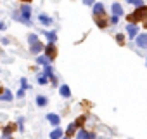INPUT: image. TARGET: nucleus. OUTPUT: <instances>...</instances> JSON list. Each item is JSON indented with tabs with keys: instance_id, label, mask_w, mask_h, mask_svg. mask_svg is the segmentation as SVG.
I'll list each match as a JSON object with an SVG mask.
<instances>
[{
	"instance_id": "1a4fd4ad",
	"label": "nucleus",
	"mask_w": 147,
	"mask_h": 139,
	"mask_svg": "<svg viewBox=\"0 0 147 139\" xmlns=\"http://www.w3.org/2000/svg\"><path fill=\"white\" fill-rule=\"evenodd\" d=\"M76 139H95V134L94 132H87L85 129H80L78 134H76Z\"/></svg>"
},
{
	"instance_id": "c85d7f7f",
	"label": "nucleus",
	"mask_w": 147,
	"mask_h": 139,
	"mask_svg": "<svg viewBox=\"0 0 147 139\" xmlns=\"http://www.w3.org/2000/svg\"><path fill=\"white\" fill-rule=\"evenodd\" d=\"M18 97H24V89H21V91L18 92Z\"/></svg>"
},
{
	"instance_id": "4be33fe9",
	"label": "nucleus",
	"mask_w": 147,
	"mask_h": 139,
	"mask_svg": "<svg viewBox=\"0 0 147 139\" xmlns=\"http://www.w3.org/2000/svg\"><path fill=\"white\" fill-rule=\"evenodd\" d=\"M50 75H54V72H52V66H45V77H50Z\"/></svg>"
},
{
	"instance_id": "0eeeda50",
	"label": "nucleus",
	"mask_w": 147,
	"mask_h": 139,
	"mask_svg": "<svg viewBox=\"0 0 147 139\" xmlns=\"http://www.w3.org/2000/svg\"><path fill=\"white\" fill-rule=\"evenodd\" d=\"M111 14H114V16H123L125 14V11H123V5L121 4H118V2H114L113 5H111Z\"/></svg>"
},
{
	"instance_id": "7ed1b4c3",
	"label": "nucleus",
	"mask_w": 147,
	"mask_h": 139,
	"mask_svg": "<svg viewBox=\"0 0 147 139\" xmlns=\"http://www.w3.org/2000/svg\"><path fill=\"white\" fill-rule=\"evenodd\" d=\"M135 45L138 49H147V33H138L135 37Z\"/></svg>"
},
{
	"instance_id": "412c9836",
	"label": "nucleus",
	"mask_w": 147,
	"mask_h": 139,
	"mask_svg": "<svg viewBox=\"0 0 147 139\" xmlns=\"http://www.w3.org/2000/svg\"><path fill=\"white\" fill-rule=\"evenodd\" d=\"M76 129H78V127H76V123H71V125L67 127V130H66V134H67V136H71V134H73V132H75Z\"/></svg>"
},
{
	"instance_id": "a211bd4d",
	"label": "nucleus",
	"mask_w": 147,
	"mask_h": 139,
	"mask_svg": "<svg viewBox=\"0 0 147 139\" xmlns=\"http://www.w3.org/2000/svg\"><path fill=\"white\" fill-rule=\"evenodd\" d=\"M36 104H38V106H45V104H47V97H45V96H38V97H36Z\"/></svg>"
},
{
	"instance_id": "f03ea898",
	"label": "nucleus",
	"mask_w": 147,
	"mask_h": 139,
	"mask_svg": "<svg viewBox=\"0 0 147 139\" xmlns=\"http://www.w3.org/2000/svg\"><path fill=\"white\" fill-rule=\"evenodd\" d=\"M28 40H30V50H31V54H38V52H42V50H45V47H43V44L38 40V37L35 35V33H31L30 37H28Z\"/></svg>"
},
{
	"instance_id": "39448f33",
	"label": "nucleus",
	"mask_w": 147,
	"mask_h": 139,
	"mask_svg": "<svg viewBox=\"0 0 147 139\" xmlns=\"http://www.w3.org/2000/svg\"><path fill=\"white\" fill-rule=\"evenodd\" d=\"M126 31H128V37L135 40V37L138 35V25H135V23H128V25H126Z\"/></svg>"
},
{
	"instance_id": "4468645a",
	"label": "nucleus",
	"mask_w": 147,
	"mask_h": 139,
	"mask_svg": "<svg viewBox=\"0 0 147 139\" xmlns=\"http://www.w3.org/2000/svg\"><path fill=\"white\" fill-rule=\"evenodd\" d=\"M61 137H62V130H61L59 127L50 132V139H61Z\"/></svg>"
},
{
	"instance_id": "20e7f679",
	"label": "nucleus",
	"mask_w": 147,
	"mask_h": 139,
	"mask_svg": "<svg viewBox=\"0 0 147 139\" xmlns=\"http://www.w3.org/2000/svg\"><path fill=\"white\" fill-rule=\"evenodd\" d=\"M94 21H95V25H97L100 30H106V28H107V25H109V19H107L106 16H95V18H94Z\"/></svg>"
},
{
	"instance_id": "f257e3e1",
	"label": "nucleus",
	"mask_w": 147,
	"mask_h": 139,
	"mask_svg": "<svg viewBox=\"0 0 147 139\" xmlns=\"http://www.w3.org/2000/svg\"><path fill=\"white\" fill-rule=\"evenodd\" d=\"M147 21V5H142V7H135L133 12L126 14V23H135V25H140Z\"/></svg>"
},
{
	"instance_id": "bb28decb",
	"label": "nucleus",
	"mask_w": 147,
	"mask_h": 139,
	"mask_svg": "<svg viewBox=\"0 0 147 139\" xmlns=\"http://www.w3.org/2000/svg\"><path fill=\"white\" fill-rule=\"evenodd\" d=\"M83 4H85V5H94L95 0H83Z\"/></svg>"
},
{
	"instance_id": "9b49d317",
	"label": "nucleus",
	"mask_w": 147,
	"mask_h": 139,
	"mask_svg": "<svg viewBox=\"0 0 147 139\" xmlns=\"http://www.w3.org/2000/svg\"><path fill=\"white\" fill-rule=\"evenodd\" d=\"M0 99H2V101H12L14 97H12V92L11 91L2 89V91H0Z\"/></svg>"
},
{
	"instance_id": "473e14b6",
	"label": "nucleus",
	"mask_w": 147,
	"mask_h": 139,
	"mask_svg": "<svg viewBox=\"0 0 147 139\" xmlns=\"http://www.w3.org/2000/svg\"><path fill=\"white\" fill-rule=\"evenodd\" d=\"M145 61H147V59H145Z\"/></svg>"
},
{
	"instance_id": "6e6552de",
	"label": "nucleus",
	"mask_w": 147,
	"mask_h": 139,
	"mask_svg": "<svg viewBox=\"0 0 147 139\" xmlns=\"http://www.w3.org/2000/svg\"><path fill=\"white\" fill-rule=\"evenodd\" d=\"M45 56H47L50 61L57 56V50H55V45H54V44H49V45L45 47Z\"/></svg>"
},
{
	"instance_id": "cd10ccee",
	"label": "nucleus",
	"mask_w": 147,
	"mask_h": 139,
	"mask_svg": "<svg viewBox=\"0 0 147 139\" xmlns=\"http://www.w3.org/2000/svg\"><path fill=\"white\" fill-rule=\"evenodd\" d=\"M21 85H23V89H26V87H28V84H26V78H23V80H21Z\"/></svg>"
},
{
	"instance_id": "ddd939ff",
	"label": "nucleus",
	"mask_w": 147,
	"mask_h": 139,
	"mask_svg": "<svg viewBox=\"0 0 147 139\" xmlns=\"http://www.w3.org/2000/svg\"><path fill=\"white\" fill-rule=\"evenodd\" d=\"M59 92H61V96H62V97H71V91H69V87H67V85H61Z\"/></svg>"
},
{
	"instance_id": "aec40b11",
	"label": "nucleus",
	"mask_w": 147,
	"mask_h": 139,
	"mask_svg": "<svg viewBox=\"0 0 147 139\" xmlns=\"http://www.w3.org/2000/svg\"><path fill=\"white\" fill-rule=\"evenodd\" d=\"M116 42H118L119 45H125V35H123V33H118V35H116Z\"/></svg>"
},
{
	"instance_id": "f3484780",
	"label": "nucleus",
	"mask_w": 147,
	"mask_h": 139,
	"mask_svg": "<svg viewBox=\"0 0 147 139\" xmlns=\"http://www.w3.org/2000/svg\"><path fill=\"white\" fill-rule=\"evenodd\" d=\"M49 61H50V59H49L47 56H40V57L36 59V63H38V64H45V66L49 64Z\"/></svg>"
},
{
	"instance_id": "2eb2a0df",
	"label": "nucleus",
	"mask_w": 147,
	"mask_h": 139,
	"mask_svg": "<svg viewBox=\"0 0 147 139\" xmlns=\"http://www.w3.org/2000/svg\"><path fill=\"white\" fill-rule=\"evenodd\" d=\"M40 23H43L45 26H50V25H52V19H50L49 16H43V14H42V16H40Z\"/></svg>"
},
{
	"instance_id": "b1692460",
	"label": "nucleus",
	"mask_w": 147,
	"mask_h": 139,
	"mask_svg": "<svg viewBox=\"0 0 147 139\" xmlns=\"http://www.w3.org/2000/svg\"><path fill=\"white\" fill-rule=\"evenodd\" d=\"M85 120H87V118H85V117H80V118H78V120H76V122H75V123H76V127H82V125H83V123H85Z\"/></svg>"
},
{
	"instance_id": "6ab92c4d",
	"label": "nucleus",
	"mask_w": 147,
	"mask_h": 139,
	"mask_svg": "<svg viewBox=\"0 0 147 139\" xmlns=\"http://www.w3.org/2000/svg\"><path fill=\"white\" fill-rule=\"evenodd\" d=\"M126 4H133L135 7H142V5H145L142 0H126Z\"/></svg>"
},
{
	"instance_id": "2f4dec72",
	"label": "nucleus",
	"mask_w": 147,
	"mask_h": 139,
	"mask_svg": "<svg viewBox=\"0 0 147 139\" xmlns=\"http://www.w3.org/2000/svg\"><path fill=\"white\" fill-rule=\"evenodd\" d=\"M24 2H31V0H24Z\"/></svg>"
},
{
	"instance_id": "9d476101",
	"label": "nucleus",
	"mask_w": 147,
	"mask_h": 139,
	"mask_svg": "<svg viewBox=\"0 0 147 139\" xmlns=\"http://www.w3.org/2000/svg\"><path fill=\"white\" fill-rule=\"evenodd\" d=\"M21 14H23V19L26 23H30V16H31V7L30 5H21Z\"/></svg>"
},
{
	"instance_id": "393cba45",
	"label": "nucleus",
	"mask_w": 147,
	"mask_h": 139,
	"mask_svg": "<svg viewBox=\"0 0 147 139\" xmlns=\"http://www.w3.org/2000/svg\"><path fill=\"white\" fill-rule=\"evenodd\" d=\"M11 134H12V127H5V130H4V137L7 139Z\"/></svg>"
},
{
	"instance_id": "423d86ee",
	"label": "nucleus",
	"mask_w": 147,
	"mask_h": 139,
	"mask_svg": "<svg viewBox=\"0 0 147 139\" xmlns=\"http://www.w3.org/2000/svg\"><path fill=\"white\" fill-rule=\"evenodd\" d=\"M95 16H106V7H104V4H100V2H95L94 4V18Z\"/></svg>"
},
{
	"instance_id": "a878e982",
	"label": "nucleus",
	"mask_w": 147,
	"mask_h": 139,
	"mask_svg": "<svg viewBox=\"0 0 147 139\" xmlns=\"http://www.w3.org/2000/svg\"><path fill=\"white\" fill-rule=\"evenodd\" d=\"M38 84H40V85H45V84H47V77H45V75L38 77Z\"/></svg>"
},
{
	"instance_id": "7c9ffc66",
	"label": "nucleus",
	"mask_w": 147,
	"mask_h": 139,
	"mask_svg": "<svg viewBox=\"0 0 147 139\" xmlns=\"http://www.w3.org/2000/svg\"><path fill=\"white\" fill-rule=\"evenodd\" d=\"M142 25H144V28H147V21H144V23H142Z\"/></svg>"
},
{
	"instance_id": "dca6fc26",
	"label": "nucleus",
	"mask_w": 147,
	"mask_h": 139,
	"mask_svg": "<svg viewBox=\"0 0 147 139\" xmlns=\"http://www.w3.org/2000/svg\"><path fill=\"white\" fill-rule=\"evenodd\" d=\"M45 37L50 40V44H54V42L57 40V37H55V33H54V31H45Z\"/></svg>"
},
{
	"instance_id": "f8f14e48",
	"label": "nucleus",
	"mask_w": 147,
	"mask_h": 139,
	"mask_svg": "<svg viewBox=\"0 0 147 139\" xmlns=\"http://www.w3.org/2000/svg\"><path fill=\"white\" fill-rule=\"evenodd\" d=\"M47 120H49L52 125H55V127L61 123V118H59V115H54V113H49V115H47Z\"/></svg>"
},
{
	"instance_id": "5701e85b",
	"label": "nucleus",
	"mask_w": 147,
	"mask_h": 139,
	"mask_svg": "<svg viewBox=\"0 0 147 139\" xmlns=\"http://www.w3.org/2000/svg\"><path fill=\"white\" fill-rule=\"evenodd\" d=\"M118 21H119V16H114V14H113V16L109 18V23H111V25H116Z\"/></svg>"
},
{
	"instance_id": "c756f323",
	"label": "nucleus",
	"mask_w": 147,
	"mask_h": 139,
	"mask_svg": "<svg viewBox=\"0 0 147 139\" xmlns=\"http://www.w3.org/2000/svg\"><path fill=\"white\" fill-rule=\"evenodd\" d=\"M0 30H5V25L4 23H0Z\"/></svg>"
}]
</instances>
